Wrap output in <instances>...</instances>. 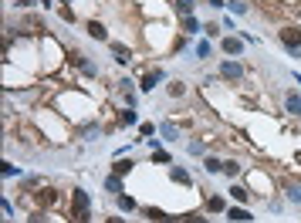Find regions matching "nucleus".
<instances>
[{
  "label": "nucleus",
  "instance_id": "38",
  "mask_svg": "<svg viewBox=\"0 0 301 223\" xmlns=\"http://www.w3.org/2000/svg\"><path fill=\"white\" fill-rule=\"evenodd\" d=\"M207 4H210V7H223V0H207Z\"/></svg>",
  "mask_w": 301,
  "mask_h": 223
},
{
  "label": "nucleus",
  "instance_id": "18",
  "mask_svg": "<svg viewBox=\"0 0 301 223\" xmlns=\"http://www.w3.org/2000/svg\"><path fill=\"white\" fill-rule=\"evenodd\" d=\"M207 210H210V213H227V203H223V196H207Z\"/></svg>",
  "mask_w": 301,
  "mask_h": 223
},
{
  "label": "nucleus",
  "instance_id": "17",
  "mask_svg": "<svg viewBox=\"0 0 301 223\" xmlns=\"http://www.w3.org/2000/svg\"><path fill=\"white\" fill-rule=\"evenodd\" d=\"M203 169H207L210 176H217V173H223V162L217 156H207V159H203Z\"/></svg>",
  "mask_w": 301,
  "mask_h": 223
},
{
  "label": "nucleus",
  "instance_id": "1",
  "mask_svg": "<svg viewBox=\"0 0 301 223\" xmlns=\"http://www.w3.org/2000/svg\"><path fill=\"white\" fill-rule=\"evenodd\" d=\"M71 223H91V196L88 190H71Z\"/></svg>",
  "mask_w": 301,
  "mask_h": 223
},
{
  "label": "nucleus",
  "instance_id": "6",
  "mask_svg": "<svg viewBox=\"0 0 301 223\" xmlns=\"http://www.w3.org/2000/svg\"><path fill=\"white\" fill-rule=\"evenodd\" d=\"M163 78H166V75H163V68H156V71H145L142 81H139V88H142V91H153Z\"/></svg>",
  "mask_w": 301,
  "mask_h": 223
},
{
  "label": "nucleus",
  "instance_id": "12",
  "mask_svg": "<svg viewBox=\"0 0 301 223\" xmlns=\"http://www.w3.org/2000/svg\"><path fill=\"white\" fill-rule=\"evenodd\" d=\"M112 54H115V61H119V65H125V61H132V51H129V47L125 44H119V41H112Z\"/></svg>",
  "mask_w": 301,
  "mask_h": 223
},
{
  "label": "nucleus",
  "instance_id": "7",
  "mask_svg": "<svg viewBox=\"0 0 301 223\" xmlns=\"http://www.w3.org/2000/svg\"><path fill=\"white\" fill-rule=\"evenodd\" d=\"M85 31H88L91 41H109V27H105L102 21H88V24H85Z\"/></svg>",
  "mask_w": 301,
  "mask_h": 223
},
{
  "label": "nucleus",
  "instance_id": "4",
  "mask_svg": "<svg viewBox=\"0 0 301 223\" xmlns=\"http://www.w3.org/2000/svg\"><path fill=\"white\" fill-rule=\"evenodd\" d=\"M55 200H58V193L51 190V186H37V193H34V203H37V210H44V206H55Z\"/></svg>",
  "mask_w": 301,
  "mask_h": 223
},
{
  "label": "nucleus",
  "instance_id": "10",
  "mask_svg": "<svg viewBox=\"0 0 301 223\" xmlns=\"http://www.w3.org/2000/svg\"><path fill=\"white\" fill-rule=\"evenodd\" d=\"M220 51L227 58H240V51H244V41H240V37H223V44H220Z\"/></svg>",
  "mask_w": 301,
  "mask_h": 223
},
{
  "label": "nucleus",
  "instance_id": "32",
  "mask_svg": "<svg viewBox=\"0 0 301 223\" xmlns=\"http://www.w3.org/2000/svg\"><path fill=\"white\" fill-rule=\"evenodd\" d=\"M230 11H234V14H247V4H244V0H230Z\"/></svg>",
  "mask_w": 301,
  "mask_h": 223
},
{
  "label": "nucleus",
  "instance_id": "30",
  "mask_svg": "<svg viewBox=\"0 0 301 223\" xmlns=\"http://www.w3.org/2000/svg\"><path fill=\"white\" fill-rule=\"evenodd\" d=\"M183 223H207V216H203V213H186Z\"/></svg>",
  "mask_w": 301,
  "mask_h": 223
},
{
  "label": "nucleus",
  "instance_id": "34",
  "mask_svg": "<svg viewBox=\"0 0 301 223\" xmlns=\"http://www.w3.org/2000/svg\"><path fill=\"white\" fill-rule=\"evenodd\" d=\"M139 132H142V135H145V139H149V135L156 132V125H153V122H142V125H139Z\"/></svg>",
  "mask_w": 301,
  "mask_h": 223
},
{
  "label": "nucleus",
  "instance_id": "13",
  "mask_svg": "<svg viewBox=\"0 0 301 223\" xmlns=\"http://www.w3.org/2000/svg\"><path fill=\"white\" fill-rule=\"evenodd\" d=\"M159 132H163L166 142H179V125L176 122H163V125H159Z\"/></svg>",
  "mask_w": 301,
  "mask_h": 223
},
{
  "label": "nucleus",
  "instance_id": "36",
  "mask_svg": "<svg viewBox=\"0 0 301 223\" xmlns=\"http://www.w3.org/2000/svg\"><path fill=\"white\" fill-rule=\"evenodd\" d=\"M27 220H31V223H44L47 216H44V213H31V216H27Z\"/></svg>",
  "mask_w": 301,
  "mask_h": 223
},
{
  "label": "nucleus",
  "instance_id": "40",
  "mask_svg": "<svg viewBox=\"0 0 301 223\" xmlns=\"http://www.w3.org/2000/svg\"><path fill=\"white\" fill-rule=\"evenodd\" d=\"M61 4H71V0H61Z\"/></svg>",
  "mask_w": 301,
  "mask_h": 223
},
{
  "label": "nucleus",
  "instance_id": "8",
  "mask_svg": "<svg viewBox=\"0 0 301 223\" xmlns=\"http://www.w3.org/2000/svg\"><path fill=\"white\" fill-rule=\"evenodd\" d=\"M75 135H81V139H88V142H91V139H98V135H102V125H98V122L75 125Z\"/></svg>",
  "mask_w": 301,
  "mask_h": 223
},
{
  "label": "nucleus",
  "instance_id": "3",
  "mask_svg": "<svg viewBox=\"0 0 301 223\" xmlns=\"http://www.w3.org/2000/svg\"><path fill=\"white\" fill-rule=\"evenodd\" d=\"M220 78L223 81H230V85H237V81L244 78V68H240V61H220Z\"/></svg>",
  "mask_w": 301,
  "mask_h": 223
},
{
  "label": "nucleus",
  "instance_id": "23",
  "mask_svg": "<svg viewBox=\"0 0 301 223\" xmlns=\"http://www.w3.org/2000/svg\"><path fill=\"white\" fill-rule=\"evenodd\" d=\"M193 7H196V0H176L179 17H193Z\"/></svg>",
  "mask_w": 301,
  "mask_h": 223
},
{
  "label": "nucleus",
  "instance_id": "15",
  "mask_svg": "<svg viewBox=\"0 0 301 223\" xmlns=\"http://www.w3.org/2000/svg\"><path fill=\"white\" fill-rule=\"evenodd\" d=\"M132 159H115V162H112V173H115V176H129V173H132Z\"/></svg>",
  "mask_w": 301,
  "mask_h": 223
},
{
  "label": "nucleus",
  "instance_id": "31",
  "mask_svg": "<svg viewBox=\"0 0 301 223\" xmlns=\"http://www.w3.org/2000/svg\"><path fill=\"white\" fill-rule=\"evenodd\" d=\"M203 149H207V145H203L200 139H193V142H190V152H193V156H203Z\"/></svg>",
  "mask_w": 301,
  "mask_h": 223
},
{
  "label": "nucleus",
  "instance_id": "14",
  "mask_svg": "<svg viewBox=\"0 0 301 223\" xmlns=\"http://www.w3.org/2000/svg\"><path fill=\"white\" fill-rule=\"evenodd\" d=\"M230 196H234L237 203H250V196H254V193L247 190V186H240V183L234 179V186H230Z\"/></svg>",
  "mask_w": 301,
  "mask_h": 223
},
{
  "label": "nucleus",
  "instance_id": "39",
  "mask_svg": "<svg viewBox=\"0 0 301 223\" xmlns=\"http://www.w3.org/2000/svg\"><path fill=\"white\" fill-rule=\"evenodd\" d=\"M294 162H301V152H294Z\"/></svg>",
  "mask_w": 301,
  "mask_h": 223
},
{
  "label": "nucleus",
  "instance_id": "26",
  "mask_svg": "<svg viewBox=\"0 0 301 223\" xmlns=\"http://www.w3.org/2000/svg\"><path fill=\"white\" fill-rule=\"evenodd\" d=\"M153 162H159V166H169L173 159H169V152H166V149H153Z\"/></svg>",
  "mask_w": 301,
  "mask_h": 223
},
{
  "label": "nucleus",
  "instance_id": "27",
  "mask_svg": "<svg viewBox=\"0 0 301 223\" xmlns=\"http://www.w3.org/2000/svg\"><path fill=\"white\" fill-rule=\"evenodd\" d=\"M119 122H122V125H135V122H139V115H135V108H125L122 115H119Z\"/></svg>",
  "mask_w": 301,
  "mask_h": 223
},
{
  "label": "nucleus",
  "instance_id": "41",
  "mask_svg": "<svg viewBox=\"0 0 301 223\" xmlns=\"http://www.w3.org/2000/svg\"><path fill=\"white\" fill-rule=\"evenodd\" d=\"M7 223H11V220H7Z\"/></svg>",
  "mask_w": 301,
  "mask_h": 223
},
{
  "label": "nucleus",
  "instance_id": "22",
  "mask_svg": "<svg viewBox=\"0 0 301 223\" xmlns=\"http://www.w3.org/2000/svg\"><path fill=\"white\" fill-rule=\"evenodd\" d=\"M115 203H119V210H122V213H132L135 210V200H132V196H125V193H119Z\"/></svg>",
  "mask_w": 301,
  "mask_h": 223
},
{
  "label": "nucleus",
  "instance_id": "33",
  "mask_svg": "<svg viewBox=\"0 0 301 223\" xmlns=\"http://www.w3.org/2000/svg\"><path fill=\"white\" fill-rule=\"evenodd\" d=\"M61 21H65V24H75V11H71V7H61Z\"/></svg>",
  "mask_w": 301,
  "mask_h": 223
},
{
  "label": "nucleus",
  "instance_id": "21",
  "mask_svg": "<svg viewBox=\"0 0 301 223\" xmlns=\"http://www.w3.org/2000/svg\"><path fill=\"white\" fill-rule=\"evenodd\" d=\"M21 27H31L34 34H41L44 31V21H41V17H21Z\"/></svg>",
  "mask_w": 301,
  "mask_h": 223
},
{
  "label": "nucleus",
  "instance_id": "35",
  "mask_svg": "<svg viewBox=\"0 0 301 223\" xmlns=\"http://www.w3.org/2000/svg\"><path fill=\"white\" fill-rule=\"evenodd\" d=\"M203 34H210V37H217V34H220V27H217V24H207V27H203Z\"/></svg>",
  "mask_w": 301,
  "mask_h": 223
},
{
  "label": "nucleus",
  "instance_id": "19",
  "mask_svg": "<svg viewBox=\"0 0 301 223\" xmlns=\"http://www.w3.org/2000/svg\"><path fill=\"white\" fill-rule=\"evenodd\" d=\"M223 176L237 179V176H240V162H237V159H227V162H223Z\"/></svg>",
  "mask_w": 301,
  "mask_h": 223
},
{
  "label": "nucleus",
  "instance_id": "25",
  "mask_svg": "<svg viewBox=\"0 0 301 223\" xmlns=\"http://www.w3.org/2000/svg\"><path fill=\"white\" fill-rule=\"evenodd\" d=\"M203 27H200V21L196 17H183V34H200Z\"/></svg>",
  "mask_w": 301,
  "mask_h": 223
},
{
  "label": "nucleus",
  "instance_id": "11",
  "mask_svg": "<svg viewBox=\"0 0 301 223\" xmlns=\"http://www.w3.org/2000/svg\"><path fill=\"white\" fill-rule=\"evenodd\" d=\"M223 216H227V220H234V223H250V220H254L244 206H227V213H223Z\"/></svg>",
  "mask_w": 301,
  "mask_h": 223
},
{
  "label": "nucleus",
  "instance_id": "24",
  "mask_svg": "<svg viewBox=\"0 0 301 223\" xmlns=\"http://www.w3.org/2000/svg\"><path fill=\"white\" fill-rule=\"evenodd\" d=\"M166 91H169V98H183V95H186V85H183V81H169Z\"/></svg>",
  "mask_w": 301,
  "mask_h": 223
},
{
  "label": "nucleus",
  "instance_id": "29",
  "mask_svg": "<svg viewBox=\"0 0 301 223\" xmlns=\"http://www.w3.org/2000/svg\"><path fill=\"white\" fill-rule=\"evenodd\" d=\"M210 51H213V47H210V41H200V44H196V51H193V54H196V58H210Z\"/></svg>",
  "mask_w": 301,
  "mask_h": 223
},
{
  "label": "nucleus",
  "instance_id": "20",
  "mask_svg": "<svg viewBox=\"0 0 301 223\" xmlns=\"http://www.w3.org/2000/svg\"><path fill=\"white\" fill-rule=\"evenodd\" d=\"M105 190L119 196V193H122V176H115V173H112V176H105Z\"/></svg>",
  "mask_w": 301,
  "mask_h": 223
},
{
  "label": "nucleus",
  "instance_id": "37",
  "mask_svg": "<svg viewBox=\"0 0 301 223\" xmlns=\"http://www.w3.org/2000/svg\"><path fill=\"white\" fill-rule=\"evenodd\" d=\"M105 223H129V220H122V216H109Z\"/></svg>",
  "mask_w": 301,
  "mask_h": 223
},
{
  "label": "nucleus",
  "instance_id": "2",
  "mask_svg": "<svg viewBox=\"0 0 301 223\" xmlns=\"http://www.w3.org/2000/svg\"><path fill=\"white\" fill-rule=\"evenodd\" d=\"M278 41L284 44V51H288L291 58H301V27H281L278 31Z\"/></svg>",
  "mask_w": 301,
  "mask_h": 223
},
{
  "label": "nucleus",
  "instance_id": "9",
  "mask_svg": "<svg viewBox=\"0 0 301 223\" xmlns=\"http://www.w3.org/2000/svg\"><path fill=\"white\" fill-rule=\"evenodd\" d=\"M284 108H288V115L301 119V91H288L284 95Z\"/></svg>",
  "mask_w": 301,
  "mask_h": 223
},
{
  "label": "nucleus",
  "instance_id": "5",
  "mask_svg": "<svg viewBox=\"0 0 301 223\" xmlns=\"http://www.w3.org/2000/svg\"><path fill=\"white\" fill-rule=\"evenodd\" d=\"M71 65H75V68H81V71H85L88 78H95V75H98V68L91 65V61H88V54H81V51H71Z\"/></svg>",
  "mask_w": 301,
  "mask_h": 223
},
{
  "label": "nucleus",
  "instance_id": "28",
  "mask_svg": "<svg viewBox=\"0 0 301 223\" xmlns=\"http://www.w3.org/2000/svg\"><path fill=\"white\" fill-rule=\"evenodd\" d=\"M284 196H288L294 206H301V186H288V193H284Z\"/></svg>",
  "mask_w": 301,
  "mask_h": 223
},
{
  "label": "nucleus",
  "instance_id": "16",
  "mask_svg": "<svg viewBox=\"0 0 301 223\" xmlns=\"http://www.w3.org/2000/svg\"><path fill=\"white\" fill-rule=\"evenodd\" d=\"M169 179H173V183H179V186H190V173H186V169H179V166L169 169Z\"/></svg>",
  "mask_w": 301,
  "mask_h": 223
}]
</instances>
